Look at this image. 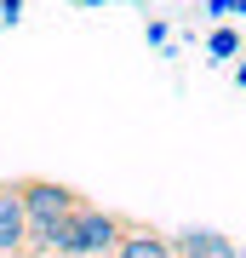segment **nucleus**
I'll return each mask as SVG.
<instances>
[{
    "label": "nucleus",
    "instance_id": "obj_1",
    "mask_svg": "<svg viewBox=\"0 0 246 258\" xmlns=\"http://www.w3.org/2000/svg\"><path fill=\"white\" fill-rule=\"evenodd\" d=\"M120 235H126V218H115V212L80 201L63 218V252H57V258H115Z\"/></svg>",
    "mask_w": 246,
    "mask_h": 258
},
{
    "label": "nucleus",
    "instance_id": "obj_2",
    "mask_svg": "<svg viewBox=\"0 0 246 258\" xmlns=\"http://www.w3.org/2000/svg\"><path fill=\"white\" fill-rule=\"evenodd\" d=\"M18 195H23L29 224H63L69 212L80 207V189L57 184V178H18Z\"/></svg>",
    "mask_w": 246,
    "mask_h": 258
},
{
    "label": "nucleus",
    "instance_id": "obj_3",
    "mask_svg": "<svg viewBox=\"0 0 246 258\" xmlns=\"http://www.w3.org/2000/svg\"><path fill=\"white\" fill-rule=\"evenodd\" d=\"M29 247V212L18 184H0V258H23Z\"/></svg>",
    "mask_w": 246,
    "mask_h": 258
},
{
    "label": "nucleus",
    "instance_id": "obj_4",
    "mask_svg": "<svg viewBox=\"0 0 246 258\" xmlns=\"http://www.w3.org/2000/svg\"><path fill=\"white\" fill-rule=\"evenodd\" d=\"M115 258H178V247H172L160 230H149V224H126V235H120Z\"/></svg>",
    "mask_w": 246,
    "mask_h": 258
},
{
    "label": "nucleus",
    "instance_id": "obj_5",
    "mask_svg": "<svg viewBox=\"0 0 246 258\" xmlns=\"http://www.w3.org/2000/svg\"><path fill=\"white\" fill-rule=\"evenodd\" d=\"M172 247H178V258H246L235 241L218 235V230H183Z\"/></svg>",
    "mask_w": 246,
    "mask_h": 258
},
{
    "label": "nucleus",
    "instance_id": "obj_6",
    "mask_svg": "<svg viewBox=\"0 0 246 258\" xmlns=\"http://www.w3.org/2000/svg\"><path fill=\"white\" fill-rule=\"evenodd\" d=\"M206 52H212V57H235V52H240V35H235V29H212Z\"/></svg>",
    "mask_w": 246,
    "mask_h": 258
},
{
    "label": "nucleus",
    "instance_id": "obj_7",
    "mask_svg": "<svg viewBox=\"0 0 246 258\" xmlns=\"http://www.w3.org/2000/svg\"><path fill=\"white\" fill-rule=\"evenodd\" d=\"M0 18H6V23H18V18H23V0H0Z\"/></svg>",
    "mask_w": 246,
    "mask_h": 258
},
{
    "label": "nucleus",
    "instance_id": "obj_8",
    "mask_svg": "<svg viewBox=\"0 0 246 258\" xmlns=\"http://www.w3.org/2000/svg\"><path fill=\"white\" fill-rule=\"evenodd\" d=\"M206 12H212V18H223V12H235V0H206Z\"/></svg>",
    "mask_w": 246,
    "mask_h": 258
},
{
    "label": "nucleus",
    "instance_id": "obj_9",
    "mask_svg": "<svg viewBox=\"0 0 246 258\" xmlns=\"http://www.w3.org/2000/svg\"><path fill=\"white\" fill-rule=\"evenodd\" d=\"M235 81H240V86H246V63H240V69H235Z\"/></svg>",
    "mask_w": 246,
    "mask_h": 258
},
{
    "label": "nucleus",
    "instance_id": "obj_10",
    "mask_svg": "<svg viewBox=\"0 0 246 258\" xmlns=\"http://www.w3.org/2000/svg\"><path fill=\"white\" fill-rule=\"evenodd\" d=\"M80 6H109V0H80Z\"/></svg>",
    "mask_w": 246,
    "mask_h": 258
}]
</instances>
